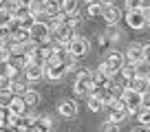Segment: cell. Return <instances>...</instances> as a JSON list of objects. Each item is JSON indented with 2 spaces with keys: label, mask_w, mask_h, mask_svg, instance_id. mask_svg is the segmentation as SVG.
Listing matches in <instances>:
<instances>
[{
  "label": "cell",
  "mask_w": 150,
  "mask_h": 132,
  "mask_svg": "<svg viewBox=\"0 0 150 132\" xmlns=\"http://www.w3.org/2000/svg\"><path fill=\"white\" fill-rule=\"evenodd\" d=\"M99 2H102V5H112L115 0H99Z\"/></svg>",
  "instance_id": "obj_39"
},
{
  "label": "cell",
  "mask_w": 150,
  "mask_h": 132,
  "mask_svg": "<svg viewBox=\"0 0 150 132\" xmlns=\"http://www.w3.org/2000/svg\"><path fill=\"white\" fill-rule=\"evenodd\" d=\"M104 62H106V64L110 66V68H112V71H115V73H119V68H122V66L126 64V60H124V55H122V53H117V51L108 53V57H106V60H104Z\"/></svg>",
  "instance_id": "obj_13"
},
{
  "label": "cell",
  "mask_w": 150,
  "mask_h": 132,
  "mask_svg": "<svg viewBox=\"0 0 150 132\" xmlns=\"http://www.w3.org/2000/svg\"><path fill=\"white\" fill-rule=\"evenodd\" d=\"M91 88H93V79H91V71H86V68H80L77 71V79H75V86L73 90L77 95H88Z\"/></svg>",
  "instance_id": "obj_4"
},
{
  "label": "cell",
  "mask_w": 150,
  "mask_h": 132,
  "mask_svg": "<svg viewBox=\"0 0 150 132\" xmlns=\"http://www.w3.org/2000/svg\"><path fill=\"white\" fill-rule=\"evenodd\" d=\"M16 22H18V27H22V29H29L33 22H35V18H33L31 13H27V15H22V18H18Z\"/></svg>",
  "instance_id": "obj_28"
},
{
  "label": "cell",
  "mask_w": 150,
  "mask_h": 132,
  "mask_svg": "<svg viewBox=\"0 0 150 132\" xmlns=\"http://www.w3.org/2000/svg\"><path fill=\"white\" fill-rule=\"evenodd\" d=\"M44 75L49 77V79L57 81L62 79V77L66 75V64H57V66H49V68H44Z\"/></svg>",
  "instance_id": "obj_14"
},
{
  "label": "cell",
  "mask_w": 150,
  "mask_h": 132,
  "mask_svg": "<svg viewBox=\"0 0 150 132\" xmlns=\"http://www.w3.org/2000/svg\"><path fill=\"white\" fill-rule=\"evenodd\" d=\"M104 11V5L99 2V0H95V2H88V15L91 18H99Z\"/></svg>",
  "instance_id": "obj_24"
},
{
  "label": "cell",
  "mask_w": 150,
  "mask_h": 132,
  "mask_svg": "<svg viewBox=\"0 0 150 132\" xmlns=\"http://www.w3.org/2000/svg\"><path fill=\"white\" fill-rule=\"evenodd\" d=\"M9 57H11V51H9V46H7V44H0V62L5 64V62L9 60Z\"/></svg>",
  "instance_id": "obj_31"
},
{
  "label": "cell",
  "mask_w": 150,
  "mask_h": 132,
  "mask_svg": "<svg viewBox=\"0 0 150 132\" xmlns=\"http://www.w3.org/2000/svg\"><path fill=\"white\" fill-rule=\"evenodd\" d=\"M57 112L66 119H73L77 114V104H75L73 99H62L60 104H57Z\"/></svg>",
  "instance_id": "obj_9"
},
{
  "label": "cell",
  "mask_w": 150,
  "mask_h": 132,
  "mask_svg": "<svg viewBox=\"0 0 150 132\" xmlns=\"http://www.w3.org/2000/svg\"><path fill=\"white\" fill-rule=\"evenodd\" d=\"M99 44H102V46H106V44H110V42L106 40V35H99Z\"/></svg>",
  "instance_id": "obj_37"
},
{
  "label": "cell",
  "mask_w": 150,
  "mask_h": 132,
  "mask_svg": "<svg viewBox=\"0 0 150 132\" xmlns=\"http://www.w3.org/2000/svg\"><path fill=\"white\" fill-rule=\"evenodd\" d=\"M2 73H5V75L9 77V79H16V75H18L20 71H16V68H13L11 64H5V71H2Z\"/></svg>",
  "instance_id": "obj_32"
},
{
  "label": "cell",
  "mask_w": 150,
  "mask_h": 132,
  "mask_svg": "<svg viewBox=\"0 0 150 132\" xmlns=\"http://www.w3.org/2000/svg\"><path fill=\"white\" fill-rule=\"evenodd\" d=\"M7 110L13 112V114H24L27 112V104H24V99L20 95H11L9 104H7Z\"/></svg>",
  "instance_id": "obj_12"
},
{
  "label": "cell",
  "mask_w": 150,
  "mask_h": 132,
  "mask_svg": "<svg viewBox=\"0 0 150 132\" xmlns=\"http://www.w3.org/2000/svg\"><path fill=\"white\" fill-rule=\"evenodd\" d=\"M122 101H124V106H126V112L135 114L137 110H139V106H144V95L135 93V90H130V88H124Z\"/></svg>",
  "instance_id": "obj_1"
},
{
  "label": "cell",
  "mask_w": 150,
  "mask_h": 132,
  "mask_svg": "<svg viewBox=\"0 0 150 132\" xmlns=\"http://www.w3.org/2000/svg\"><path fill=\"white\" fill-rule=\"evenodd\" d=\"M126 24L130 29H135V31H139V29H144L146 24H148V13H144V11H139V9H132V11H128L126 13Z\"/></svg>",
  "instance_id": "obj_5"
},
{
  "label": "cell",
  "mask_w": 150,
  "mask_h": 132,
  "mask_svg": "<svg viewBox=\"0 0 150 132\" xmlns=\"http://www.w3.org/2000/svg\"><path fill=\"white\" fill-rule=\"evenodd\" d=\"M102 132H119V123H112L110 119H108V121L102 126Z\"/></svg>",
  "instance_id": "obj_30"
},
{
  "label": "cell",
  "mask_w": 150,
  "mask_h": 132,
  "mask_svg": "<svg viewBox=\"0 0 150 132\" xmlns=\"http://www.w3.org/2000/svg\"><path fill=\"white\" fill-rule=\"evenodd\" d=\"M148 104H144V106H139V110H137V112H139V123L141 126H148V121H150V112H148Z\"/></svg>",
  "instance_id": "obj_25"
},
{
  "label": "cell",
  "mask_w": 150,
  "mask_h": 132,
  "mask_svg": "<svg viewBox=\"0 0 150 132\" xmlns=\"http://www.w3.org/2000/svg\"><path fill=\"white\" fill-rule=\"evenodd\" d=\"M9 40L11 42H27L29 40V29H22V27H13L9 29Z\"/></svg>",
  "instance_id": "obj_15"
},
{
  "label": "cell",
  "mask_w": 150,
  "mask_h": 132,
  "mask_svg": "<svg viewBox=\"0 0 150 132\" xmlns=\"http://www.w3.org/2000/svg\"><path fill=\"white\" fill-rule=\"evenodd\" d=\"M119 75L124 77V79H132V77H137V68H135V64H124L122 68H119Z\"/></svg>",
  "instance_id": "obj_23"
},
{
  "label": "cell",
  "mask_w": 150,
  "mask_h": 132,
  "mask_svg": "<svg viewBox=\"0 0 150 132\" xmlns=\"http://www.w3.org/2000/svg\"><path fill=\"white\" fill-rule=\"evenodd\" d=\"M99 18H104V22H106V24H119V20H122L124 15H122V9H119V7L104 5V11H102Z\"/></svg>",
  "instance_id": "obj_6"
},
{
  "label": "cell",
  "mask_w": 150,
  "mask_h": 132,
  "mask_svg": "<svg viewBox=\"0 0 150 132\" xmlns=\"http://www.w3.org/2000/svg\"><path fill=\"white\" fill-rule=\"evenodd\" d=\"M7 112H9V110H7V106H0V126L5 123V117H7Z\"/></svg>",
  "instance_id": "obj_36"
},
{
  "label": "cell",
  "mask_w": 150,
  "mask_h": 132,
  "mask_svg": "<svg viewBox=\"0 0 150 132\" xmlns=\"http://www.w3.org/2000/svg\"><path fill=\"white\" fill-rule=\"evenodd\" d=\"M102 108H104V106H102V101H99V99L95 97V95H91V97H88V110H91V112H99Z\"/></svg>",
  "instance_id": "obj_27"
},
{
  "label": "cell",
  "mask_w": 150,
  "mask_h": 132,
  "mask_svg": "<svg viewBox=\"0 0 150 132\" xmlns=\"http://www.w3.org/2000/svg\"><path fill=\"white\" fill-rule=\"evenodd\" d=\"M22 71H24V77H27L29 81H38V79H42V77H44V66L31 64V62L24 66Z\"/></svg>",
  "instance_id": "obj_11"
},
{
  "label": "cell",
  "mask_w": 150,
  "mask_h": 132,
  "mask_svg": "<svg viewBox=\"0 0 150 132\" xmlns=\"http://www.w3.org/2000/svg\"><path fill=\"white\" fill-rule=\"evenodd\" d=\"M9 84H11V79L5 75V73H0V88H9Z\"/></svg>",
  "instance_id": "obj_34"
},
{
  "label": "cell",
  "mask_w": 150,
  "mask_h": 132,
  "mask_svg": "<svg viewBox=\"0 0 150 132\" xmlns=\"http://www.w3.org/2000/svg\"><path fill=\"white\" fill-rule=\"evenodd\" d=\"M104 35H106V40H108V42H117V40L122 38V31H119V27H117V24H108V31L104 33Z\"/></svg>",
  "instance_id": "obj_22"
},
{
  "label": "cell",
  "mask_w": 150,
  "mask_h": 132,
  "mask_svg": "<svg viewBox=\"0 0 150 132\" xmlns=\"http://www.w3.org/2000/svg\"><path fill=\"white\" fill-rule=\"evenodd\" d=\"M132 132H148V126H139V128H135Z\"/></svg>",
  "instance_id": "obj_38"
},
{
  "label": "cell",
  "mask_w": 150,
  "mask_h": 132,
  "mask_svg": "<svg viewBox=\"0 0 150 132\" xmlns=\"http://www.w3.org/2000/svg\"><path fill=\"white\" fill-rule=\"evenodd\" d=\"M124 60H128V64H137V62L148 60V57H146L144 48H141L139 44H130V46L126 48V55H124Z\"/></svg>",
  "instance_id": "obj_8"
},
{
  "label": "cell",
  "mask_w": 150,
  "mask_h": 132,
  "mask_svg": "<svg viewBox=\"0 0 150 132\" xmlns=\"http://www.w3.org/2000/svg\"><path fill=\"white\" fill-rule=\"evenodd\" d=\"M86 2H95V0H86Z\"/></svg>",
  "instance_id": "obj_41"
},
{
  "label": "cell",
  "mask_w": 150,
  "mask_h": 132,
  "mask_svg": "<svg viewBox=\"0 0 150 132\" xmlns=\"http://www.w3.org/2000/svg\"><path fill=\"white\" fill-rule=\"evenodd\" d=\"M126 117H128V112H126L124 108H122V110H110V121H112V123H122Z\"/></svg>",
  "instance_id": "obj_26"
},
{
  "label": "cell",
  "mask_w": 150,
  "mask_h": 132,
  "mask_svg": "<svg viewBox=\"0 0 150 132\" xmlns=\"http://www.w3.org/2000/svg\"><path fill=\"white\" fill-rule=\"evenodd\" d=\"M51 119L49 117H35L33 123L27 128V132H51Z\"/></svg>",
  "instance_id": "obj_10"
},
{
  "label": "cell",
  "mask_w": 150,
  "mask_h": 132,
  "mask_svg": "<svg viewBox=\"0 0 150 132\" xmlns=\"http://www.w3.org/2000/svg\"><path fill=\"white\" fill-rule=\"evenodd\" d=\"M91 79H93V88H106V84H108V77L99 68L97 71H91Z\"/></svg>",
  "instance_id": "obj_17"
},
{
  "label": "cell",
  "mask_w": 150,
  "mask_h": 132,
  "mask_svg": "<svg viewBox=\"0 0 150 132\" xmlns=\"http://www.w3.org/2000/svg\"><path fill=\"white\" fill-rule=\"evenodd\" d=\"M88 48H91L88 40L82 38V35H73V40L66 44V53H69L71 57H84L86 53H88Z\"/></svg>",
  "instance_id": "obj_3"
},
{
  "label": "cell",
  "mask_w": 150,
  "mask_h": 132,
  "mask_svg": "<svg viewBox=\"0 0 150 132\" xmlns=\"http://www.w3.org/2000/svg\"><path fill=\"white\" fill-rule=\"evenodd\" d=\"M5 2H7V0H0V7H2V5H5Z\"/></svg>",
  "instance_id": "obj_40"
},
{
  "label": "cell",
  "mask_w": 150,
  "mask_h": 132,
  "mask_svg": "<svg viewBox=\"0 0 150 132\" xmlns=\"http://www.w3.org/2000/svg\"><path fill=\"white\" fill-rule=\"evenodd\" d=\"M24 104H27V108H35L38 104H40V95L35 93V90H27V93L22 95Z\"/></svg>",
  "instance_id": "obj_21"
},
{
  "label": "cell",
  "mask_w": 150,
  "mask_h": 132,
  "mask_svg": "<svg viewBox=\"0 0 150 132\" xmlns=\"http://www.w3.org/2000/svg\"><path fill=\"white\" fill-rule=\"evenodd\" d=\"M5 64H11V66H13V68H16V71H22L24 66L29 64V60H27V57H24V55H11L9 60L5 62Z\"/></svg>",
  "instance_id": "obj_20"
},
{
  "label": "cell",
  "mask_w": 150,
  "mask_h": 132,
  "mask_svg": "<svg viewBox=\"0 0 150 132\" xmlns=\"http://www.w3.org/2000/svg\"><path fill=\"white\" fill-rule=\"evenodd\" d=\"M148 5H150V0H139V11L148 13Z\"/></svg>",
  "instance_id": "obj_35"
},
{
  "label": "cell",
  "mask_w": 150,
  "mask_h": 132,
  "mask_svg": "<svg viewBox=\"0 0 150 132\" xmlns=\"http://www.w3.org/2000/svg\"><path fill=\"white\" fill-rule=\"evenodd\" d=\"M29 40H33V42L38 44V46H44V44L51 42V38H49V29L44 22H33L31 27H29Z\"/></svg>",
  "instance_id": "obj_2"
},
{
  "label": "cell",
  "mask_w": 150,
  "mask_h": 132,
  "mask_svg": "<svg viewBox=\"0 0 150 132\" xmlns=\"http://www.w3.org/2000/svg\"><path fill=\"white\" fill-rule=\"evenodd\" d=\"M11 99V90L9 88H0V106H7Z\"/></svg>",
  "instance_id": "obj_29"
},
{
  "label": "cell",
  "mask_w": 150,
  "mask_h": 132,
  "mask_svg": "<svg viewBox=\"0 0 150 132\" xmlns=\"http://www.w3.org/2000/svg\"><path fill=\"white\" fill-rule=\"evenodd\" d=\"M124 7H126V11L139 9V0H124Z\"/></svg>",
  "instance_id": "obj_33"
},
{
  "label": "cell",
  "mask_w": 150,
  "mask_h": 132,
  "mask_svg": "<svg viewBox=\"0 0 150 132\" xmlns=\"http://www.w3.org/2000/svg\"><path fill=\"white\" fill-rule=\"evenodd\" d=\"M77 7H80V0H60V11L64 15L77 13Z\"/></svg>",
  "instance_id": "obj_16"
},
{
  "label": "cell",
  "mask_w": 150,
  "mask_h": 132,
  "mask_svg": "<svg viewBox=\"0 0 150 132\" xmlns=\"http://www.w3.org/2000/svg\"><path fill=\"white\" fill-rule=\"evenodd\" d=\"M126 88L135 90V93H139V95H146L148 93V75H137V77H132V79H128Z\"/></svg>",
  "instance_id": "obj_7"
},
{
  "label": "cell",
  "mask_w": 150,
  "mask_h": 132,
  "mask_svg": "<svg viewBox=\"0 0 150 132\" xmlns=\"http://www.w3.org/2000/svg\"><path fill=\"white\" fill-rule=\"evenodd\" d=\"M42 11L47 15H55L60 11V0H42Z\"/></svg>",
  "instance_id": "obj_19"
},
{
  "label": "cell",
  "mask_w": 150,
  "mask_h": 132,
  "mask_svg": "<svg viewBox=\"0 0 150 132\" xmlns=\"http://www.w3.org/2000/svg\"><path fill=\"white\" fill-rule=\"evenodd\" d=\"M9 90H11V95H20V97H22V95L29 90V84H27V81H22V79H11Z\"/></svg>",
  "instance_id": "obj_18"
}]
</instances>
